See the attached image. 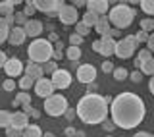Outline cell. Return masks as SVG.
Returning <instances> with one entry per match:
<instances>
[{"label":"cell","instance_id":"52","mask_svg":"<svg viewBox=\"0 0 154 137\" xmlns=\"http://www.w3.org/2000/svg\"><path fill=\"white\" fill-rule=\"evenodd\" d=\"M66 116H67L69 120H73V116H75V110H69V108H67V110H66Z\"/></svg>","mask_w":154,"mask_h":137},{"label":"cell","instance_id":"22","mask_svg":"<svg viewBox=\"0 0 154 137\" xmlns=\"http://www.w3.org/2000/svg\"><path fill=\"white\" fill-rule=\"evenodd\" d=\"M21 137H42V131H41L38 126H31V124H29L27 128L21 131Z\"/></svg>","mask_w":154,"mask_h":137},{"label":"cell","instance_id":"27","mask_svg":"<svg viewBox=\"0 0 154 137\" xmlns=\"http://www.w3.org/2000/svg\"><path fill=\"white\" fill-rule=\"evenodd\" d=\"M141 29L150 35V33L154 31V18H144V19H141Z\"/></svg>","mask_w":154,"mask_h":137},{"label":"cell","instance_id":"17","mask_svg":"<svg viewBox=\"0 0 154 137\" xmlns=\"http://www.w3.org/2000/svg\"><path fill=\"white\" fill-rule=\"evenodd\" d=\"M12 128H16L19 131H23L29 126V116L25 114V112H12Z\"/></svg>","mask_w":154,"mask_h":137},{"label":"cell","instance_id":"29","mask_svg":"<svg viewBox=\"0 0 154 137\" xmlns=\"http://www.w3.org/2000/svg\"><path fill=\"white\" fill-rule=\"evenodd\" d=\"M27 102H31V97H29L25 91H21V93L16 97V99H14L12 104H14V106H19V104H27Z\"/></svg>","mask_w":154,"mask_h":137},{"label":"cell","instance_id":"55","mask_svg":"<svg viewBox=\"0 0 154 137\" xmlns=\"http://www.w3.org/2000/svg\"><path fill=\"white\" fill-rule=\"evenodd\" d=\"M8 2H10V4H12V6H14V8H16V6H17V4H21V2H25V0H8Z\"/></svg>","mask_w":154,"mask_h":137},{"label":"cell","instance_id":"2","mask_svg":"<svg viewBox=\"0 0 154 137\" xmlns=\"http://www.w3.org/2000/svg\"><path fill=\"white\" fill-rule=\"evenodd\" d=\"M75 114L79 116L81 122H85L89 126L102 124L108 116V102H106L104 97L96 95V93H87L77 102Z\"/></svg>","mask_w":154,"mask_h":137},{"label":"cell","instance_id":"25","mask_svg":"<svg viewBox=\"0 0 154 137\" xmlns=\"http://www.w3.org/2000/svg\"><path fill=\"white\" fill-rule=\"evenodd\" d=\"M10 124H12V112L8 110H0V128H10Z\"/></svg>","mask_w":154,"mask_h":137},{"label":"cell","instance_id":"31","mask_svg":"<svg viewBox=\"0 0 154 137\" xmlns=\"http://www.w3.org/2000/svg\"><path fill=\"white\" fill-rule=\"evenodd\" d=\"M8 33H10V27L6 25L4 18H0V45H2L4 41H8Z\"/></svg>","mask_w":154,"mask_h":137},{"label":"cell","instance_id":"36","mask_svg":"<svg viewBox=\"0 0 154 137\" xmlns=\"http://www.w3.org/2000/svg\"><path fill=\"white\" fill-rule=\"evenodd\" d=\"M81 43H83V37L81 35H77V33H71L69 35V45L71 46H79Z\"/></svg>","mask_w":154,"mask_h":137},{"label":"cell","instance_id":"44","mask_svg":"<svg viewBox=\"0 0 154 137\" xmlns=\"http://www.w3.org/2000/svg\"><path fill=\"white\" fill-rule=\"evenodd\" d=\"M35 12H37V10H35V6H33V4H31V6H25V10H23V14H25L29 19H31V16H33Z\"/></svg>","mask_w":154,"mask_h":137},{"label":"cell","instance_id":"50","mask_svg":"<svg viewBox=\"0 0 154 137\" xmlns=\"http://www.w3.org/2000/svg\"><path fill=\"white\" fill-rule=\"evenodd\" d=\"M91 48H93L94 52H98V48H100V43H98V41H93V45H91Z\"/></svg>","mask_w":154,"mask_h":137},{"label":"cell","instance_id":"30","mask_svg":"<svg viewBox=\"0 0 154 137\" xmlns=\"http://www.w3.org/2000/svg\"><path fill=\"white\" fill-rule=\"evenodd\" d=\"M141 8L144 14H148V16H154V0H141Z\"/></svg>","mask_w":154,"mask_h":137},{"label":"cell","instance_id":"54","mask_svg":"<svg viewBox=\"0 0 154 137\" xmlns=\"http://www.w3.org/2000/svg\"><path fill=\"white\" fill-rule=\"evenodd\" d=\"M87 85H89V87H87V91H89V93H93V91L96 89V85H94V81H93V83H87Z\"/></svg>","mask_w":154,"mask_h":137},{"label":"cell","instance_id":"4","mask_svg":"<svg viewBox=\"0 0 154 137\" xmlns=\"http://www.w3.org/2000/svg\"><path fill=\"white\" fill-rule=\"evenodd\" d=\"M135 19V10L127 4H116V6L108 12V21L110 25H114L116 29H125L133 23Z\"/></svg>","mask_w":154,"mask_h":137},{"label":"cell","instance_id":"5","mask_svg":"<svg viewBox=\"0 0 154 137\" xmlns=\"http://www.w3.org/2000/svg\"><path fill=\"white\" fill-rule=\"evenodd\" d=\"M69 108L67 106V99L62 95H50L48 99H45V112L48 116H62L66 114V110Z\"/></svg>","mask_w":154,"mask_h":137},{"label":"cell","instance_id":"41","mask_svg":"<svg viewBox=\"0 0 154 137\" xmlns=\"http://www.w3.org/2000/svg\"><path fill=\"white\" fill-rule=\"evenodd\" d=\"M146 48H148V50H150L152 54H154V31L150 33V35H148V41H146Z\"/></svg>","mask_w":154,"mask_h":137},{"label":"cell","instance_id":"10","mask_svg":"<svg viewBox=\"0 0 154 137\" xmlns=\"http://www.w3.org/2000/svg\"><path fill=\"white\" fill-rule=\"evenodd\" d=\"M33 89H35V93L41 97V99H48V97L54 95V91H56L54 85H52V81L46 79V77H41V79H37Z\"/></svg>","mask_w":154,"mask_h":137},{"label":"cell","instance_id":"21","mask_svg":"<svg viewBox=\"0 0 154 137\" xmlns=\"http://www.w3.org/2000/svg\"><path fill=\"white\" fill-rule=\"evenodd\" d=\"M81 54H83V52H81V48L79 46H67V50H66V56H67V60L69 62H79V58H81Z\"/></svg>","mask_w":154,"mask_h":137},{"label":"cell","instance_id":"47","mask_svg":"<svg viewBox=\"0 0 154 137\" xmlns=\"http://www.w3.org/2000/svg\"><path fill=\"white\" fill-rule=\"evenodd\" d=\"M33 110H35V108H33V104H31V102H27V104H23V110L21 112H25V114L29 116V114H33Z\"/></svg>","mask_w":154,"mask_h":137},{"label":"cell","instance_id":"38","mask_svg":"<svg viewBox=\"0 0 154 137\" xmlns=\"http://www.w3.org/2000/svg\"><path fill=\"white\" fill-rule=\"evenodd\" d=\"M2 87H4V91H14V89H16V81L10 77V79H6L2 83Z\"/></svg>","mask_w":154,"mask_h":137},{"label":"cell","instance_id":"59","mask_svg":"<svg viewBox=\"0 0 154 137\" xmlns=\"http://www.w3.org/2000/svg\"><path fill=\"white\" fill-rule=\"evenodd\" d=\"M45 137H54V135H52V133H46V135H45Z\"/></svg>","mask_w":154,"mask_h":137},{"label":"cell","instance_id":"34","mask_svg":"<svg viewBox=\"0 0 154 137\" xmlns=\"http://www.w3.org/2000/svg\"><path fill=\"white\" fill-rule=\"evenodd\" d=\"M56 70H58V64H56L54 60H48V62L42 64V72H45V73H50V75H52Z\"/></svg>","mask_w":154,"mask_h":137},{"label":"cell","instance_id":"20","mask_svg":"<svg viewBox=\"0 0 154 137\" xmlns=\"http://www.w3.org/2000/svg\"><path fill=\"white\" fill-rule=\"evenodd\" d=\"M139 72L144 73V75H154V56L144 60L141 66H139Z\"/></svg>","mask_w":154,"mask_h":137},{"label":"cell","instance_id":"15","mask_svg":"<svg viewBox=\"0 0 154 137\" xmlns=\"http://www.w3.org/2000/svg\"><path fill=\"white\" fill-rule=\"evenodd\" d=\"M23 31H25L27 37L38 39V35L42 33V23L38 21V19H27V23L23 25Z\"/></svg>","mask_w":154,"mask_h":137},{"label":"cell","instance_id":"18","mask_svg":"<svg viewBox=\"0 0 154 137\" xmlns=\"http://www.w3.org/2000/svg\"><path fill=\"white\" fill-rule=\"evenodd\" d=\"M93 29L98 33L100 37H110V33H112V25H110V21H108V16H100L98 21H96V25Z\"/></svg>","mask_w":154,"mask_h":137},{"label":"cell","instance_id":"53","mask_svg":"<svg viewBox=\"0 0 154 137\" xmlns=\"http://www.w3.org/2000/svg\"><path fill=\"white\" fill-rule=\"evenodd\" d=\"M148 89H150V93L154 95V75H150V83H148Z\"/></svg>","mask_w":154,"mask_h":137},{"label":"cell","instance_id":"12","mask_svg":"<svg viewBox=\"0 0 154 137\" xmlns=\"http://www.w3.org/2000/svg\"><path fill=\"white\" fill-rule=\"evenodd\" d=\"M4 70H6V73L14 79V77L21 75L25 68H23V64H21V60H19V58H8L6 64H4Z\"/></svg>","mask_w":154,"mask_h":137},{"label":"cell","instance_id":"26","mask_svg":"<svg viewBox=\"0 0 154 137\" xmlns=\"http://www.w3.org/2000/svg\"><path fill=\"white\" fill-rule=\"evenodd\" d=\"M148 58H152V52L148 50V48H143V50H139L137 60H135V66H137V70H139V66H141L144 60H148Z\"/></svg>","mask_w":154,"mask_h":137},{"label":"cell","instance_id":"1","mask_svg":"<svg viewBox=\"0 0 154 137\" xmlns=\"http://www.w3.org/2000/svg\"><path fill=\"white\" fill-rule=\"evenodd\" d=\"M112 122L116 128L122 129H133L144 120L146 114V106L144 100L135 93H122V95L112 99Z\"/></svg>","mask_w":154,"mask_h":137},{"label":"cell","instance_id":"8","mask_svg":"<svg viewBox=\"0 0 154 137\" xmlns=\"http://www.w3.org/2000/svg\"><path fill=\"white\" fill-rule=\"evenodd\" d=\"M58 18H60V21L64 25H73V23L79 21V12L71 4H64V6L58 10Z\"/></svg>","mask_w":154,"mask_h":137},{"label":"cell","instance_id":"28","mask_svg":"<svg viewBox=\"0 0 154 137\" xmlns=\"http://www.w3.org/2000/svg\"><path fill=\"white\" fill-rule=\"evenodd\" d=\"M114 79L116 81H123V79H127L129 77V72L125 70V68H114Z\"/></svg>","mask_w":154,"mask_h":137},{"label":"cell","instance_id":"7","mask_svg":"<svg viewBox=\"0 0 154 137\" xmlns=\"http://www.w3.org/2000/svg\"><path fill=\"white\" fill-rule=\"evenodd\" d=\"M64 0H33V6L38 12H45L48 18L58 16V10L64 6Z\"/></svg>","mask_w":154,"mask_h":137},{"label":"cell","instance_id":"33","mask_svg":"<svg viewBox=\"0 0 154 137\" xmlns=\"http://www.w3.org/2000/svg\"><path fill=\"white\" fill-rule=\"evenodd\" d=\"M75 33H77V35H81V37L85 39V37L91 33V27H87L83 21H77V23H75Z\"/></svg>","mask_w":154,"mask_h":137},{"label":"cell","instance_id":"39","mask_svg":"<svg viewBox=\"0 0 154 137\" xmlns=\"http://www.w3.org/2000/svg\"><path fill=\"white\" fill-rule=\"evenodd\" d=\"M6 135H8V137H21V131L10 126V128H6Z\"/></svg>","mask_w":154,"mask_h":137},{"label":"cell","instance_id":"16","mask_svg":"<svg viewBox=\"0 0 154 137\" xmlns=\"http://www.w3.org/2000/svg\"><path fill=\"white\" fill-rule=\"evenodd\" d=\"M108 6H110V4L106 2V0H87V8H89V12L96 14V16H104V14L108 12Z\"/></svg>","mask_w":154,"mask_h":137},{"label":"cell","instance_id":"23","mask_svg":"<svg viewBox=\"0 0 154 137\" xmlns=\"http://www.w3.org/2000/svg\"><path fill=\"white\" fill-rule=\"evenodd\" d=\"M98 18L100 16H96V14H93V12H87V14H83V19H81V21H83L87 27L93 29L96 25V21H98Z\"/></svg>","mask_w":154,"mask_h":137},{"label":"cell","instance_id":"56","mask_svg":"<svg viewBox=\"0 0 154 137\" xmlns=\"http://www.w3.org/2000/svg\"><path fill=\"white\" fill-rule=\"evenodd\" d=\"M48 41H58V35H56V33H50V37H48Z\"/></svg>","mask_w":154,"mask_h":137},{"label":"cell","instance_id":"35","mask_svg":"<svg viewBox=\"0 0 154 137\" xmlns=\"http://www.w3.org/2000/svg\"><path fill=\"white\" fill-rule=\"evenodd\" d=\"M14 18H16V25H19V27H23L27 23V19H29L23 12H14Z\"/></svg>","mask_w":154,"mask_h":137},{"label":"cell","instance_id":"19","mask_svg":"<svg viewBox=\"0 0 154 137\" xmlns=\"http://www.w3.org/2000/svg\"><path fill=\"white\" fill-rule=\"evenodd\" d=\"M25 75H29L33 81L41 79V77H45V72H42V66L41 64H33V62H29V66L25 68Z\"/></svg>","mask_w":154,"mask_h":137},{"label":"cell","instance_id":"51","mask_svg":"<svg viewBox=\"0 0 154 137\" xmlns=\"http://www.w3.org/2000/svg\"><path fill=\"white\" fill-rule=\"evenodd\" d=\"M133 137H152L150 133H146V131H139V133H135Z\"/></svg>","mask_w":154,"mask_h":137},{"label":"cell","instance_id":"37","mask_svg":"<svg viewBox=\"0 0 154 137\" xmlns=\"http://www.w3.org/2000/svg\"><path fill=\"white\" fill-rule=\"evenodd\" d=\"M135 41H137V43H144V45H146V41H148V33H146V31H143V29H139V33L135 35Z\"/></svg>","mask_w":154,"mask_h":137},{"label":"cell","instance_id":"49","mask_svg":"<svg viewBox=\"0 0 154 137\" xmlns=\"http://www.w3.org/2000/svg\"><path fill=\"white\" fill-rule=\"evenodd\" d=\"M64 50V46H62V41H56V48H54V52H62Z\"/></svg>","mask_w":154,"mask_h":137},{"label":"cell","instance_id":"9","mask_svg":"<svg viewBox=\"0 0 154 137\" xmlns=\"http://www.w3.org/2000/svg\"><path fill=\"white\" fill-rule=\"evenodd\" d=\"M50 81H52V85H54V89H67V87L71 85V73L67 72V70H58L52 73V77H50Z\"/></svg>","mask_w":154,"mask_h":137},{"label":"cell","instance_id":"11","mask_svg":"<svg viewBox=\"0 0 154 137\" xmlns=\"http://www.w3.org/2000/svg\"><path fill=\"white\" fill-rule=\"evenodd\" d=\"M96 77V68L93 64H81L79 68H77V81L81 83H93Z\"/></svg>","mask_w":154,"mask_h":137},{"label":"cell","instance_id":"32","mask_svg":"<svg viewBox=\"0 0 154 137\" xmlns=\"http://www.w3.org/2000/svg\"><path fill=\"white\" fill-rule=\"evenodd\" d=\"M10 14H14V6L8 2V0H2V2H0V16L6 18Z\"/></svg>","mask_w":154,"mask_h":137},{"label":"cell","instance_id":"57","mask_svg":"<svg viewBox=\"0 0 154 137\" xmlns=\"http://www.w3.org/2000/svg\"><path fill=\"white\" fill-rule=\"evenodd\" d=\"M106 2H108V4H114V6H116V4H122V0H106Z\"/></svg>","mask_w":154,"mask_h":137},{"label":"cell","instance_id":"3","mask_svg":"<svg viewBox=\"0 0 154 137\" xmlns=\"http://www.w3.org/2000/svg\"><path fill=\"white\" fill-rule=\"evenodd\" d=\"M29 60L33 64H45V62L52 60V54H54V45H52L48 39H35V41L29 45L27 48Z\"/></svg>","mask_w":154,"mask_h":137},{"label":"cell","instance_id":"48","mask_svg":"<svg viewBox=\"0 0 154 137\" xmlns=\"http://www.w3.org/2000/svg\"><path fill=\"white\" fill-rule=\"evenodd\" d=\"M6 60H8L6 52H4V50H0V68H4V64H6Z\"/></svg>","mask_w":154,"mask_h":137},{"label":"cell","instance_id":"45","mask_svg":"<svg viewBox=\"0 0 154 137\" xmlns=\"http://www.w3.org/2000/svg\"><path fill=\"white\" fill-rule=\"evenodd\" d=\"M71 6L73 8H83V6H87V0H71Z\"/></svg>","mask_w":154,"mask_h":137},{"label":"cell","instance_id":"14","mask_svg":"<svg viewBox=\"0 0 154 137\" xmlns=\"http://www.w3.org/2000/svg\"><path fill=\"white\" fill-rule=\"evenodd\" d=\"M98 43H100L98 54H102V56H106V58L114 54V50H116V39H112V37H100Z\"/></svg>","mask_w":154,"mask_h":137},{"label":"cell","instance_id":"42","mask_svg":"<svg viewBox=\"0 0 154 137\" xmlns=\"http://www.w3.org/2000/svg\"><path fill=\"white\" fill-rule=\"evenodd\" d=\"M129 75H131V81H133V83H141V79H143V73L139 72V70L133 72V73H129Z\"/></svg>","mask_w":154,"mask_h":137},{"label":"cell","instance_id":"13","mask_svg":"<svg viewBox=\"0 0 154 137\" xmlns=\"http://www.w3.org/2000/svg\"><path fill=\"white\" fill-rule=\"evenodd\" d=\"M27 39L25 35V31H23V27H19V25H14L12 29H10V33H8V43L12 46H19V45H23V41Z\"/></svg>","mask_w":154,"mask_h":137},{"label":"cell","instance_id":"46","mask_svg":"<svg viewBox=\"0 0 154 137\" xmlns=\"http://www.w3.org/2000/svg\"><path fill=\"white\" fill-rule=\"evenodd\" d=\"M102 128H104L106 131H112L116 126H114V122H112V120H110V122H106V120H104V122H102Z\"/></svg>","mask_w":154,"mask_h":137},{"label":"cell","instance_id":"60","mask_svg":"<svg viewBox=\"0 0 154 137\" xmlns=\"http://www.w3.org/2000/svg\"><path fill=\"white\" fill-rule=\"evenodd\" d=\"M108 137H112V135H108Z\"/></svg>","mask_w":154,"mask_h":137},{"label":"cell","instance_id":"43","mask_svg":"<svg viewBox=\"0 0 154 137\" xmlns=\"http://www.w3.org/2000/svg\"><path fill=\"white\" fill-rule=\"evenodd\" d=\"M4 21H6V25H8L10 29H12L14 25H16V18H14V14H10V16H6V18H4Z\"/></svg>","mask_w":154,"mask_h":137},{"label":"cell","instance_id":"6","mask_svg":"<svg viewBox=\"0 0 154 137\" xmlns=\"http://www.w3.org/2000/svg\"><path fill=\"white\" fill-rule=\"evenodd\" d=\"M137 46H139V43L135 41V35H127V37H123L122 41H116L114 54L118 58H122V60H127V58H131L135 54Z\"/></svg>","mask_w":154,"mask_h":137},{"label":"cell","instance_id":"24","mask_svg":"<svg viewBox=\"0 0 154 137\" xmlns=\"http://www.w3.org/2000/svg\"><path fill=\"white\" fill-rule=\"evenodd\" d=\"M17 85H19V89H21V91H29V89H33V87H35V81H33L29 75H21Z\"/></svg>","mask_w":154,"mask_h":137},{"label":"cell","instance_id":"40","mask_svg":"<svg viewBox=\"0 0 154 137\" xmlns=\"http://www.w3.org/2000/svg\"><path fill=\"white\" fill-rule=\"evenodd\" d=\"M102 72H106V73H112L114 72V64L110 60H104L102 62Z\"/></svg>","mask_w":154,"mask_h":137},{"label":"cell","instance_id":"58","mask_svg":"<svg viewBox=\"0 0 154 137\" xmlns=\"http://www.w3.org/2000/svg\"><path fill=\"white\" fill-rule=\"evenodd\" d=\"M127 2H129V4H139L141 0H127Z\"/></svg>","mask_w":154,"mask_h":137}]
</instances>
